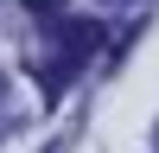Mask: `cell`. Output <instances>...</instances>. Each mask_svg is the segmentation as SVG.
<instances>
[{"label": "cell", "instance_id": "6da1fadb", "mask_svg": "<svg viewBox=\"0 0 159 153\" xmlns=\"http://www.w3.org/2000/svg\"><path fill=\"white\" fill-rule=\"evenodd\" d=\"M57 45H64V58H57V70L70 76L83 58H96V45H102V26L96 19H70V26H57Z\"/></svg>", "mask_w": 159, "mask_h": 153}, {"label": "cell", "instance_id": "7a4b0ae2", "mask_svg": "<svg viewBox=\"0 0 159 153\" xmlns=\"http://www.w3.org/2000/svg\"><path fill=\"white\" fill-rule=\"evenodd\" d=\"M25 13H38V19H51V13H64V0H25Z\"/></svg>", "mask_w": 159, "mask_h": 153}, {"label": "cell", "instance_id": "3957f363", "mask_svg": "<svg viewBox=\"0 0 159 153\" xmlns=\"http://www.w3.org/2000/svg\"><path fill=\"white\" fill-rule=\"evenodd\" d=\"M153 147H159V128H153Z\"/></svg>", "mask_w": 159, "mask_h": 153}]
</instances>
